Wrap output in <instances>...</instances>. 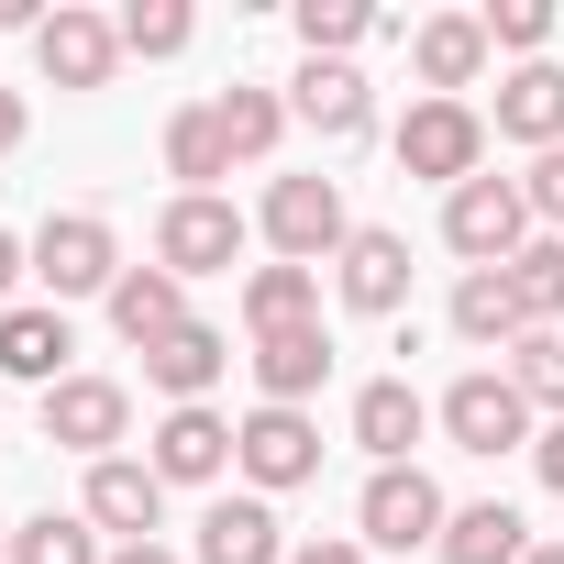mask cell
<instances>
[{
  "label": "cell",
  "instance_id": "obj_22",
  "mask_svg": "<svg viewBox=\"0 0 564 564\" xmlns=\"http://www.w3.org/2000/svg\"><path fill=\"white\" fill-rule=\"evenodd\" d=\"M100 311H111V333L144 355V344H166V333L188 322V276H166V265H122V289H111Z\"/></svg>",
  "mask_w": 564,
  "mask_h": 564
},
{
  "label": "cell",
  "instance_id": "obj_27",
  "mask_svg": "<svg viewBox=\"0 0 564 564\" xmlns=\"http://www.w3.org/2000/svg\"><path fill=\"white\" fill-rule=\"evenodd\" d=\"M531 322H520V300H509V265H476V276H454V344H476V355H509Z\"/></svg>",
  "mask_w": 564,
  "mask_h": 564
},
{
  "label": "cell",
  "instance_id": "obj_9",
  "mask_svg": "<svg viewBox=\"0 0 564 564\" xmlns=\"http://www.w3.org/2000/svg\"><path fill=\"white\" fill-rule=\"evenodd\" d=\"M254 243V221L232 199H166L155 210V265L166 276H232V254Z\"/></svg>",
  "mask_w": 564,
  "mask_h": 564
},
{
  "label": "cell",
  "instance_id": "obj_32",
  "mask_svg": "<svg viewBox=\"0 0 564 564\" xmlns=\"http://www.w3.org/2000/svg\"><path fill=\"white\" fill-rule=\"evenodd\" d=\"M509 388L564 421V333H520V344H509Z\"/></svg>",
  "mask_w": 564,
  "mask_h": 564
},
{
  "label": "cell",
  "instance_id": "obj_15",
  "mask_svg": "<svg viewBox=\"0 0 564 564\" xmlns=\"http://www.w3.org/2000/svg\"><path fill=\"white\" fill-rule=\"evenodd\" d=\"M67 355H78V333H67V311H56V300H12V311H0V377H23V388L45 399V388H67V377H78Z\"/></svg>",
  "mask_w": 564,
  "mask_h": 564
},
{
  "label": "cell",
  "instance_id": "obj_25",
  "mask_svg": "<svg viewBox=\"0 0 564 564\" xmlns=\"http://www.w3.org/2000/svg\"><path fill=\"white\" fill-rule=\"evenodd\" d=\"M443 564H531V520L509 498H465L443 520Z\"/></svg>",
  "mask_w": 564,
  "mask_h": 564
},
{
  "label": "cell",
  "instance_id": "obj_17",
  "mask_svg": "<svg viewBox=\"0 0 564 564\" xmlns=\"http://www.w3.org/2000/svg\"><path fill=\"white\" fill-rule=\"evenodd\" d=\"M410 78H421V100H465V89L487 78V23H476V12L410 23Z\"/></svg>",
  "mask_w": 564,
  "mask_h": 564
},
{
  "label": "cell",
  "instance_id": "obj_40",
  "mask_svg": "<svg viewBox=\"0 0 564 564\" xmlns=\"http://www.w3.org/2000/svg\"><path fill=\"white\" fill-rule=\"evenodd\" d=\"M0 564H12V520H0Z\"/></svg>",
  "mask_w": 564,
  "mask_h": 564
},
{
  "label": "cell",
  "instance_id": "obj_21",
  "mask_svg": "<svg viewBox=\"0 0 564 564\" xmlns=\"http://www.w3.org/2000/svg\"><path fill=\"white\" fill-rule=\"evenodd\" d=\"M421 432H432V399H421L410 377H366V388H355V443H366L377 465H410Z\"/></svg>",
  "mask_w": 564,
  "mask_h": 564
},
{
  "label": "cell",
  "instance_id": "obj_4",
  "mask_svg": "<svg viewBox=\"0 0 564 564\" xmlns=\"http://www.w3.org/2000/svg\"><path fill=\"white\" fill-rule=\"evenodd\" d=\"M34 289L67 311V300H111L122 289V232L100 221V210H45V232H34Z\"/></svg>",
  "mask_w": 564,
  "mask_h": 564
},
{
  "label": "cell",
  "instance_id": "obj_38",
  "mask_svg": "<svg viewBox=\"0 0 564 564\" xmlns=\"http://www.w3.org/2000/svg\"><path fill=\"white\" fill-rule=\"evenodd\" d=\"M111 564H188V553H166V542H111Z\"/></svg>",
  "mask_w": 564,
  "mask_h": 564
},
{
  "label": "cell",
  "instance_id": "obj_8",
  "mask_svg": "<svg viewBox=\"0 0 564 564\" xmlns=\"http://www.w3.org/2000/svg\"><path fill=\"white\" fill-rule=\"evenodd\" d=\"M443 243L465 254V276H476V265H509V254L531 243V199H520V177H465V188L443 199Z\"/></svg>",
  "mask_w": 564,
  "mask_h": 564
},
{
  "label": "cell",
  "instance_id": "obj_24",
  "mask_svg": "<svg viewBox=\"0 0 564 564\" xmlns=\"http://www.w3.org/2000/svg\"><path fill=\"white\" fill-rule=\"evenodd\" d=\"M166 177H177V199H221V177H232V144H221V111H210V100L166 111Z\"/></svg>",
  "mask_w": 564,
  "mask_h": 564
},
{
  "label": "cell",
  "instance_id": "obj_18",
  "mask_svg": "<svg viewBox=\"0 0 564 564\" xmlns=\"http://www.w3.org/2000/svg\"><path fill=\"white\" fill-rule=\"evenodd\" d=\"M144 465H155L166 487H210V476H232V421H221V410H166V421L144 432Z\"/></svg>",
  "mask_w": 564,
  "mask_h": 564
},
{
  "label": "cell",
  "instance_id": "obj_10",
  "mask_svg": "<svg viewBox=\"0 0 564 564\" xmlns=\"http://www.w3.org/2000/svg\"><path fill=\"white\" fill-rule=\"evenodd\" d=\"M333 300H344L355 322H399V311H410V232L355 221V243L333 254Z\"/></svg>",
  "mask_w": 564,
  "mask_h": 564
},
{
  "label": "cell",
  "instance_id": "obj_29",
  "mask_svg": "<svg viewBox=\"0 0 564 564\" xmlns=\"http://www.w3.org/2000/svg\"><path fill=\"white\" fill-rule=\"evenodd\" d=\"M12 564H111V553L78 509H34V520H12Z\"/></svg>",
  "mask_w": 564,
  "mask_h": 564
},
{
  "label": "cell",
  "instance_id": "obj_13",
  "mask_svg": "<svg viewBox=\"0 0 564 564\" xmlns=\"http://www.w3.org/2000/svg\"><path fill=\"white\" fill-rule=\"evenodd\" d=\"M232 377V333L221 322H177L166 344H144V388H166V410H210V388Z\"/></svg>",
  "mask_w": 564,
  "mask_h": 564
},
{
  "label": "cell",
  "instance_id": "obj_1",
  "mask_svg": "<svg viewBox=\"0 0 564 564\" xmlns=\"http://www.w3.org/2000/svg\"><path fill=\"white\" fill-rule=\"evenodd\" d=\"M531 421H542V410L509 388V366H465V377L432 399V432H443L454 454H487V465H498V454H531V443H542Z\"/></svg>",
  "mask_w": 564,
  "mask_h": 564
},
{
  "label": "cell",
  "instance_id": "obj_39",
  "mask_svg": "<svg viewBox=\"0 0 564 564\" xmlns=\"http://www.w3.org/2000/svg\"><path fill=\"white\" fill-rule=\"evenodd\" d=\"M531 564H564V542H531Z\"/></svg>",
  "mask_w": 564,
  "mask_h": 564
},
{
  "label": "cell",
  "instance_id": "obj_30",
  "mask_svg": "<svg viewBox=\"0 0 564 564\" xmlns=\"http://www.w3.org/2000/svg\"><path fill=\"white\" fill-rule=\"evenodd\" d=\"M300 56H355L366 34H377V0H300Z\"/></svg>",
  "mask_w": 564,
  "mask_h": 564
},
{
  "label": "cell",
  "instance_id": "obj_23",
  "mask_svg": "<svg viewBox=\"0 0 564 564\" xmlns=\"http://www.w3.org/2000/svg\"><path fill=\"white\" fill-rule=\"evenodd\" d=\"M311 322H322V265H254L243 276V344L311 333Z\"/></svg>",
  "mask_w": 564,
  "mask_h": 564
},
{
  "label": "cell",
  "instance_id": "obj_16",
  "mask_svg": "<svg viewBox=\"0 0 564 564\" xmlns=\"http://www.w3.org/2000/svg\"><path fill=\"white\" fill-rule=\"evenodd\" d=\"M188 564H289V520H276V498H254V487L243 498H210Z\"/></svg>",
  "mask_w": 564,
  "mask_h": 564
},
{
  "label": "cell",
  "instance_id": "obj_5",
  "mask_svg": "<svg viewBox=\"0 0 564 564\" xmlns=\"http://www.w3.org/2000/svg\"><path fill=\"white\" fill-rule=\"evenodd\" d=\"M254 232L276 243V265H333L355 243V210H344V177H276Z\"/></svg>",
  "mask_w": 564,
  "mask_h": 564
},
{
  "label": "cell",
  "instance_id": "obj_11",
  "mask_svg": "<svg viewBox=\"0 0 564 564\" xmlns=\"http://www.w3.org/2000/svg\"><path fill=\"white\" fill-rule=\"evenodd\" d=\"M34 67H45V89H111L122 78V23L89 12V0H56V23L34 34Z\"/></svg>",
  "mask_w": 564,
  "mask_h": 564
},
{
  "label": "cell",
  "instance_id": "obj_31",
  "mask_svg": "<svg viewBox=\"0 0 564 564\" xmlns=\"http://www.w3.org/2000/svg\"><path fill=\"white\" fill-rule=\"evenodd\" d=\"M111 23H122V56H188L199 45L188 0H133V12H111Z\"/></svg>",
  "mask_w": 564,
  "mask_h": 564
},
{
  "label": "cell",
  "instance_id": "obj_19",
  "mask_svg": "<svg viewBox=\"0 0 564 564\" xmlns=\"http://www.w3.org/2000/svg\"><path fill=\"white\" fill-rule=\"evenodd\" d=\"M487 133H498V144H531V155H553V144H564V67H553V56L509 67V78H498V111H487Z\"/></svg>",
  "mask_w": 564,
  "mask_h": 564
},
{
  "label": "cell",
  "instance_id": "obj_14",
  "mask_svg": "<svg viewBox=\"0 0 564 564\" xmlns=\"http://www.w3.org/2000/svg\"><path fill=\"white\" fill-rule=\"evenodd\" d=\"M78 520H89V531H111V542H155V520H166V476H155L144 454H111V465H89Z\"/></svg>",
  "mask_w": 564,
  "mask_h": 564
},
{
  "label": "cell",
  "instance_id": "obj_34",
  "mask_svg": "<svg viewBox=\"0 0 564 564\" xmlns=\"http://www.w3.org/2000/svg\"><path fill=\"white\" fill-rule=\"evenodd\" d=\"M520 199H531V232H564V144L520 166Z\"/></svg>",
  "mask_w": 564,
  "mask_h": 564
},
{
  "label": "cell",
  "instance_id": "obj_2",
  "mask_svg": "<svg viewBox=\"0 0 564 564\" xmlns=\"http://www.w3.org/2000/svg\"><path fill=\"white\" fill-rule=\"evenodd\" d=\"M388 155H399V177H432L454 199L465 177H487V111L476 100H410L399 133H388Z\"/></svg>",
  "mask_w": 564,
  "mask_h": 564
},
{
  "label": "cell",
  "instance_id": "obj_7",
  "mask_svg": "<svg viewBox=\"0 0 564 564\" xmlns=\"http://www.w3.org/2000/svg\"><path fill=\"white\" fill-rule=\"evenodd\" d=\"M34 421H45V443H56V454L111 465V454L133 443V388H122V377H67V388H45V399H34Z\"/></svg>",
  "mask_w": 564,
  "mask_h": 564
},
{
  "label": "cell",
  "instance_id": "obj_37",
  "mask_svg": "<svg viewBox=\"0 0 564 564\" xmlns=\"http://www.w3.org/2000/svg\"><path fill=\"white\" fill-rule=\"evenodd\" d=\"M23 133H34V111H23V89H0V155H23Z\"/></svg>",
  "mask_w": 564,
  "mask_h": 564
},
{
  "label": "cell",
  "instance_id": "obj_33",
  "mask_svg": "<svg viewBox=\"0 0 564 564\" xmlns=\"http://www.w3.org/2000/svg\"><path fill=\"white\" fill-rule=\"evenodd\" d=\"M476 23H487V56H520V67H531V56L553 45V0H487Z\"/></svg>",
  "mask_w": 564,
  "mask_h": 564
},
{
  "label": "cell",
  "instance_id": "obj_3",
  "mask_svg": "<svg viewBox=\"0 0 564 564\" xmlns=\"http://www.w3.org/2000/svg\"><path fill=\"white\" fill-rule=\"evenodd\" d=\"M443 520H454V498L432 487V465H377L366 498H355V542L366 553H443Z\"/></svg>",
  "mask_w": 564,
  "mask_h": 564
},
{
  "label": "cell",
  "instance_id": "obj_20",
  "mask_svg": "<svg viewBox=\"0 0 564 564\" xmlns=\"http://www.w3.org/2000/svg\"><path fill=\"white\" fill-rule=\"evenodd\" d=\"M243 366H254V399L265 410H311L322 377H333V333L322 322L311 333H265V344H243Z\"/></svg>",
  "mask_w": 564,
  "mask_h": 564
},
{
  "label": "cell",
  "instance_id": "obj_12",
  "mask_svg": "<svg viewBox=\"0 0 564 564\" xmlns=\"http://www.w3.org/2000/svg\"><path fill=\"white\" fill-rule=\"evenodd\" d=\"M289 111H300L322 144H366V133H377V89H366V67H355V56H300Z\"/></svg>",
  "mask_w": 564,
  "mask_h": 564
},
{
  "label": "cell",
  "instance_id": "obj_26",
  "mask_svg": "<svg viewBox=\"0 0 564 564\" xmlns=\"http://www.w3.org/2000/svg\"><path fill=\"white\" fill-rule=\"evenodd\" d=\"M210 111H221V144H232V166H265L276 144H289V122H300V111H289V89H254V78H232Z\"/></svg>",
  "mask_w": 564,
  "mask_h": 564
},
{
  "label": "cell",
  "instance_id": "obj_28",
  "mask_svg": "<svg viewBox=\"0 0 564 564\" xmlns=\"http://www.w3.org/2000/svg\"><path fill=\"white\" fill-rule=\"evenodd\" d=\"M509 300H520V322H531V333H553V322H564V232H531V243L509 254Z\"/></svg>",
  "mask_w": 564,
  "mask_h": 564
},
{
  "label": "cell",
  "instance_id": "obj_6",
  "mask_svg": "<svg viewBox=\"0 0 564 564\" xmlns=\"http://www.w3.org/2000/svg\"><path fill=\"white\" fill-rule=\"evenodd\" d=\"M232 476H243L254 498L311 487V476H322V421H311V410H265V399H254V410L232 421Z\"/></svg>",
  "mask_w": 564,
  "mask_h": 564
},
{
  "label": "cell",
  "instance_id": "obj_35",
  "mask_svg": "<svg viewBox=\"0 0 564 564\" xmlns=\"http://www.w3.org/2000/svg\"><path fill=\"white\" fill-rule=\"evenodd\" d=\"M289 564H377V553H366V542H355V531H322V542H300V553H289Z\"/></svg>",
  "mask_w": 564,
  "mask_h": 564
},
{
  "label": "cell",
  "instance_id": "obj_36",
  "mask_svg": "<svg viewBox=\"0 0 564 564\" xmlns=\"http://www.w3.org/2000/svg\"><path fill=\"white\" fill-rule=\"evenodd\" d=\"M23 276H34V243H23V232H0V311H12Z\"/></svg>",
  "mask_w": 564,
  "mask_h": 564
}]
</instances>
